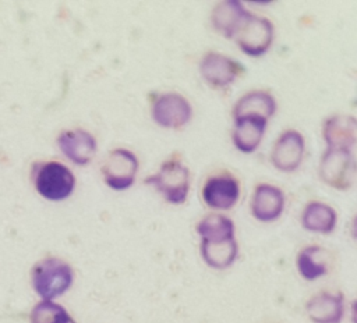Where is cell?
I'll use <instances>...</instances> for the list:
<instances>
[{"label":"cell","mask_w":357,"mask_h":323,"mask_svg":"<svg viewBox=\"0 0 357 323\" xmlns=\"http://www.w3.org/2000/svg\"><path fill=\"white\" fill-rule=\"evenodd\" d=\"M350 237L357 241V213L351 217V221H350Z\"/></svg>","instance_id":"cell-23"},{"label":"cell","mask_w":357,"mask_h":323,"mask_svg":"<svg viewBox=\"0 0 357 323\" xmlns=\"http://www.w3.org/2000/svg\"><path fill=\"white\" fill-rule=\"evenodd\" d=\"M350 320L351 323H357V298H354L350 304Z\"/></svg>","instance_id":"cell-24"},{"label":"cell","mask_w":357,"mask_h":323,"mask_svg":"<svg viewBox=\"0 0 357 323\" xmlns=\"http://www.w3.org/2000/svg\"><path fill=\"white\" fill-rule=\"evenodd\" d=\"M296 269L305 281L322 278L329 271L325 249L319 245H307L301 248L296 256Z\"/></svg>","instance_id":"cell-20"},{"label":"cell","mask_w":357,"mask_h":323,"mask_svg":"<svg viewBox=\"0 0 357 323\" xmlns=\"http://www.w3.org/2000/svg\"><path fill=\"white\" fill-rule=\"evenodd\" d=\"M56 145L60 153L78 167L91 164L98 152L96 136L82 127L61 129L56 136Z\"/></svg>","instance_id":"cell-11"},{"label":"cell","mask_w":357,"mask_h":323,"mask_svg":"<svg viewBox=\"0 0 357 323\" xmlns=\"http://www.w3.org/2000/svg\"><path fill=\"white\" fill-rule=\"evenodd\" d=\"M149 116L158 127L176 131L190 124L194 116V107L180 92H155L149 97Z\"/></svg>","instance_id":"cell-4"},{"label":"cell","mask_w":357,"mask_h":323,"mask_svg":"<svg viewBox=\"0 0 357 323\" xmlns=\"http://www.w3.org/2000/svg\"><path fill=\"white\" fill-rule=\"evenodd\" d=\"M319 180L332 189L347 191L357 180V157L349 149L325 148L317 168Z\"/></svg>","instance_id":"cell-5"},{"label":"cell","mask_w":357,"mask_h":323,"mask_svg":"<svg viewBox=\"0 0 357 323\" xmlns=\"http://www.w3.org/2000/svg\"><path fill=\"white\" fill-rule=\"evenodd\" d=\"M244 71L245 68L238 60L216 50L205 52L198 61V72L202 81L215 90L231 86Z\"/></svg>","instance_id":"cell-8"},{"label":"cell","mask_w":357,"mask_h":323,"mask_svg":"<svg viewBox=\"0 0 357 323\" xmlns=\"http://www.w3.org/2000/svg\"><path fill=\"white\" fill-rule=\"evenodd\" d=\"M73 266L59 256H45L31 269V287L40 299L54 301L66 294L74 283Z\"/></svg>","instance_id":"cell-2"},{"label":"cell","mask_w":357,"mask_h":323,"mask_svg":"<svg viewBox=\"0 0 357 323\" xmlns=\"http://www.w3.org/2000/svg\"><path fill=\"white\" fill-rule=\"evenodd\" d=\"M240 253L237 238L225 241H199L202 262L213 270H226L234 265Z\"/></svg>","instance_id":"cell-19"},{"label":"cell","mask_w":357,"mask_h":323,"mask_svg":"<svg viewBox=\"0 0 357 323\" xmlns=\"http://www.w3.org/2000/svg\"><path fill=\"white\" fill-rule=\"evenodd\" d=\"M301 227L312 234L329 235L337 226L336 209L324 200H308L300 213Z\"/></svg>","instance_id":"cell-17"},{"label":"cell","mask_w":357,"mask_h":323,"mask_svg":"<svg viewBox=\"0 0 357 323\" xmlns=\"http://www.w3.org/2000/svg\"><path fill=\"white\" fill-rule=\"evenodd\" d=\"M144 182L153 188L169 205H183L190 195L191 171L181 160L170 157L163 160Z\"/></svg>","instance_id":"cell-3"},{"label":"cell","mask_w":357,"mask_h":323,"mask_svg":"<svg viewBox=\"0 0 357 323\" xmlns=\"http://www.w3.org/2000/svg\"><path fill=\"white\" fill-rule=\"evenodd\" d=\"M321 136L325 148L349 149L357 145V117L349 113H333L324 118Z\"/></svg>","instance_id":"cell-13"},{"label":"cell","mask_w":357,"mask_h":323,"mask_svg":"<svg viewBox=\"0 0 357 323\" xmlns=\"http://www.w3.org/2000/svg\"><path fill=\"white\" fill-rule=\"evenodd\" d=\"M241 195L240 180L230 171H219L208 175L201 187V199L212 212L233 209Z\"/></svg>","instance_id":"cell-9"},{"label":"cell","mask_w":357,"mask_h":323,"mask_svg":"<svg viewBox=\"0 0 357 323\" xmlns=\"http://www.w3.org/2000/svg\"><path fill=\"white\" fill-rule=\"evenodd\" d=\"M29 323H75L68 310L56 301L39 299L31 309Z\"/></svg>","instance_id":"cell-22"},{"label":"cell","mask_w":357,"mask_h":323,"mask_svg":"<svg viewBox=\"0 0 357 323\" xmlns=\"http://www.w3.org/2000/svg\"><path fill=\"white\" fill-rule=\"evenodd\" d=\"M231 121L230 138L234 149L243 155L254 153L265 138L269 120L261 116H240Z\"/></svg>","instance_id":"cell-14"},{"label":"cell","mask_w":357,"mask_h":323,"mask_svg":"<svg viewBox=\"0 0 357 323\" xmlns=\"http://www.w3.org/2000/svg\"><path fill=\"white\" fill-rule=\"evenodd\" d=\"M278 110V100L266 89H251L244 92L231 107V118L240 116H261L271 120Z\"/></svg>","instance_id":"cell-18"},{"label":"cell","mask_w":357,"mask_h":323,"mask_svg":"<svg viewBox=\"0 0 357 323\" xmlns=\"http://www.w3.org/2000/svg\"><path fill=\"white\" fill-rule=\"evenodd\" d=\"M233 42L243 54L259 58L271 50L275 42V25L268 17L251 13L233 38Z\"/></svg>","instance_id":"cell-7"},{"label":"cell","mask_w":357,"mask_h":323,"mask_svg":"<svg viewBox=\"0 0 357 323\" xmlns=\"http://www.w3.org/2000/svg\"><path fill=\"white\" fill-rule=\"evenodd\" d=\"M138 171L139 159L137 153L123 146L112 149L100 166L105 185L116 192L130 189L135 184Z\"/></svg>","instance_id":"cell-6"},{"label":"cell","mask_w":357,"mask_h":323,"mask_svg":"<svg viewBox=\"0 0 357 323\" xmlns=\"http://www.w3.org/2000/svg\"><path fill=\"white\" fill-rule=\"evenodd\" d=\"M251 11L240 0H222L216 3L209 14V22L215 32L226 39L236 36Z\"/></svg>","instance_id":"cell-15"},{"label":"cell","mask_w":357,"mask_h":323,"mask_svg":"<svg viewBox=\"0 0 357 323\" xmlns=\"http://www.w3.org/2000/svg\"><path fill=\"white\" fill-rule=\"evenodd\" d=\"M305 152L307 142L303 132L296 128H287L283 129L275 139L269 160L278 171L294 173L303 164Z\"/></svg>","instance_id":"cell-10"},{"label":"cell","mask_w":357,"mask_h":323,"mask_svg":"<svg viewBox=\"0 0 357 323\" xmlns=\"http://www.w3.org/2000/svg\"><path fill=\"white\" fill-rule=\"evenodd\" d=\"M286 209V192L272 182H258L250 198V213L259 223L279 220Z\"/></svg>","instance_id":"cell-12"},{"label":"cell","mask_w":357,"mask_h":323,"mask_svg":"<svg viewBox=\"0 0 357 323\" xmlns=\"http://www.w3.org/2000/svg\"><path fill=\"white\" fill-rule=\"evenodd\" d=\"M29 180L36 194L49 202L68 199L77 187L74 171L67 164L53 159L32 162Z\"/></svg>","instance_id":"cell-1"},{"label":"cell","mask_w":357,"mask_h":323,"mask_svg":"<svg viewBox=\"0 0 357 323\" xmlns=\"http://www.w3.org/2000/svg\"><path fill=\"white\" fill-rule=\"evenodd\" d=\"M195 231L201 241H225L236 238V224L225 213L209 212L199 219Z\"/></svg>","instance_id":"cell-21"},{"label":"cell","mask_w":357,"mask_h":323,"mask_svg":"<svg viewBox=\"0 0 357 323\" xmlns=\"http://www.w3.org/2000/svg\"><path fill=\"white\" fill-rule=\"evenodd\" d=\"M305 312L312 323H342L344 295L340 291H319L305 302Z\"/></svg>","instance_id":"cell-16"}]
</instances>
